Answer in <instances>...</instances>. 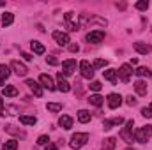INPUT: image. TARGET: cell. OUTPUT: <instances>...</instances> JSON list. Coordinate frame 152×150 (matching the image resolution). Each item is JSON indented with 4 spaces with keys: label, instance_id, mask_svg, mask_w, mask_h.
<instances>
[{
    "label": "cell",
    "instance_id": "obj_39",
    "mask_svg": "<svg viewBox=\"0 0 152 150\" xmlns=\"http://www.w3.org/2000/svg\"><path fill=\"white\" fill-rule=\"evenodd\" d=\"M112 124L113 125H120V124H124V118L122 117H115V118H112Z\"/></svg>",
    "mask_w": 152,
    "mask_h": 150
},
{
    "label": "cell",
    "instance_id": "obj_33",
    "mask_svg": "<svg viewBox=\"0 0 152 150\" xmlns=\"http://www.w3.org/2000/svg\"><path fill=\"white\" fill-rule=\"evenodd\" d=\"M92 66H94V69H101V67H106V66H108V60H103V58H97V60H96V62H94Z\"/></svg>",
    "mask_w": 152,
    "mask_h": 150
},
{
    "label": "cell",
    "instance_id": "obj_27",
    "mask_svg": "<svg viewBox=\"0 0 152 150\" xmlns=\"http://www.w3.org/2000/svg\"><path fill=\"white\" fill-rule=\"evenodd\" d=\"M0 76H2L4 79H7V78L11 76V66H7V64H0Z\"/></svg>",
    "mask_w": 152,
    "mask_h": 150
},
{
    "label": "cell",
    "instance_id": "obj_42",
    "mask_svg": "<svg viewBox=\"0 0 152 150\" xmlns=\"http://www.w3.org/2000/svg\"><path fill=\"white\" fill-rule=\"evenodd\" d=\"M44 149H46V150H58V147H57L55 143H48V145H46Z\"/></svg>",
    "mask_w": 152,
    "mask_h": 150
},
{
    "label": "cell",
    "instance_id": "obj_7",
    "mask_svg": "<svg viewBox=\"0 0 152 150\" xmlns=\"http://www.w3.org/2000/svg\"><path fill=\"white\" fill-rule=\"evenodd\" d=\"M53 39L58 46H69L71 44V39H69V34L67 32H62V30H55L53 32Z\"/></svg>",
    "mask_w": 152,
    "mask_h": 150
},
{
    "label": "cell",
    "instance_id": "obj_18",
    "mask_svg": "<svg viewBox=\"0 0 152 150\" xmlns=\"http://www.w3.org/2000/svg\"><path fill=\"white\" fill-rule=\"evenodd\" d=\"M134 90H136L138 95H145V94H147V81L138 79V81L134 83Z\"/></svg>",
    "mask_w": 152,
    "mask_h": 150
},
{
    "label": "cell",
    "instance_id": "obj_29",
    "mask_svg": "<svg viewBox=\"0 0 152 150\" xmlns=\"http://www.w3.org/2000/svg\"><path fill=\"white\" fill-rule=\"evenodd\" d=\"M134 74L136 76H147V78H152V71L149 67H138L136 71H134Z\"/></svg>",
    "mask_w": 152,
    "mask_h": 150
},
{
    "label": "cell",
    "instance_id": "obj_19",
    "mask_svg": "<svg viewBox=\"0 0 152 150\" xmlns=\"http://www.w3.org/2000/svg\"><path fill=\"white\" fill-rule=\"evenodd\" d=\"M88 103L92 104V106H103V103H104V97L103 95H99V94H94V95H90L88 97Z\"/></svg>",
    "mask_w": 152,
    "mask_h": 150
},
{
    "label": "cell",
    "instance_id": "obj_34",
    "mask_svg": "<svg viewBox=\"0 0 152 150\" xmlns=\"http://www.w3.org/2000/svg\"><path fill=\"white\" fill-rule=\"evenodd\" d=\"M142 115H143L145 118H152V103L149 104V106L142 108Z\"/></svg>",
    "mask_w": 152,
    "mask_h": 150
},
{
    "label": "cell",
    "instance_id": "obj_45",
    "mask_svg": "<svg viewBox=\"0 0 152 150\" xmlns=\"http://www.w3.org/2000/svg\"><path fill=\"white\" fill-rule=\"evenodd\" d=\"M4 81H5V79H4V78L0 76V85H4Z\"/></svg>",
    "mask_w": 152,
    "mask_h": 150
},
{
    "label": "cell",
    "instance_id": "obj_26",
    "mask_svg": "<svg viewBox=\"0 0 152 150\" xmlns=\"http://www.w3.org/2000/svg\"><path fill=\"white\" fill-rule=\"evenodd\" d=\"M103 76H104V79H108V81H112V83L117 81V71H115V69H106V71H103Z\"/></svg>",
    "mask_w": 152,
    "mask_h": 150
},
{
    "label": "cell",
    "instance_id": "obj_40",
    "mask_svg": "<svg viewBox=\"0 0 152 150\" xmlns=\"http://www.w3.org/2000/svg\"><path fill=\"white\" fill-rule=\"evenodd\" d=\"M126 103H127L129 106H134V104H136V99H134L133 95H129V97H126Z\"/></svg>",
    "mask_w": 152,
    "mask_h": 150
},
{
    "label": "cell",
    "instance_id": "obj_24",
    "mask_svg": "<svg viewBox=\"0 0 152 150\" xmlns=\"http://www.w3.org/2000/svg\"><path fill=\"white\" fill-rule=\"evenodd\" d=\"M30 48H32V51L34 53H37V55H42L46 50H44V46L39 42V41H30Z\"/></svg>",
    "mask_w": 152,
    "mask_h": 150
},
{
    "label": "cell",
    "instance_id": "obj_30",
    "mask_svg": "<svg viewBox=\"0 0 152 150\" xmlns=\"http://www.w3.org/2000/svg\"><path fill=\"white\" fill-rule=\"evenodd\" d=\"M46 108H48V111H60L62 110V104L60 103H48Z\"/></svg>",
    "mask_w": 152,
    "mask_h": 150
},
{
    "label": "cell",
    "instance_id": "obj_38",
    "mask_svg": "<svg viewBox=\"0 0 152 150\" xmlns=\"http://www.w3.org/2000/svg\"><path fill=\"white\" fill-rule=\"evenodd\" d=\"M112 127H113V124H112V120H104V122H103V129H104V131H110Z\"/></svg>",
    "mask_w": 152,
    "mask_h": 150
},
{
    "label": "cell",
    "instance_id": "obj_6",
    "mask_svg": "<svg viewBox=\"0 0 152 150\" xmlns=\"http://www.w3.org/2000/svg\"><path fill=\"white\" fill-rule=\"evenodd\" d=\"M80 71H81V76L87 78V79H92L94 78V66L88 60H81L80 62Z\"/></svg>",
    "mask_w": 152,
    "mask_h": 150
},
{
    "label": "cell",
    "instance_id": "obj_46",
    "mask_svg": "<svg viewBox=\"0 0 152 150\" xmlns=\"http://www.w3.org/2000/svg\"><path fill=\"white\" fill-rule=\"evenodd\" d=\"M2 5H5V2H0V7H2Z\"/></svg>",
    "mask_w": 152,
    "mask_h": 150
},
{
    "label": "cell",
    "instance_id": "obj_22",
    "mask_svg": "<svg viewBox=\"0 0 152 150\" xmlns=\"http://www.w3.org/2000/svg\"><path fill=\"white\" fill-rule=\"evenodd\" d=\"M115 147H117V140H115V138H106V140L103 141L101 150H115Z\"/></svg>",
    "mask_w": 152,
    "mask_h": 150
},
{
    "label": "cell",
    "instance_id": "obj_15",
    "mask_svg": "<svg viewBox=\"0 0 152 150\" xmlns=\"http://www.w3.org/2000/svg\"><path fill=\"white\" fill-rule=\"evenodd\" d=\"M25 85H27V87L34 92V95H37V97H41V95H42V87L39 85L36 79H27V81H25Z\"/></svg>",
    "mask_w": 152,
    "mask_h": 150
},
{
    "label": "cell",
    "instance_id": "obj_5",
    "mask_svg": "<svg viewBox=\"0 0 152 150\" xmlns=\"http://www.w3.org/2000/svg\"><path fill=\"white\" fill-rule=\"evenodd\" d=\"M117 76L120 78V81L127 83V81L131 79V76H133V69H131V64H122V66H120V69L117 71Z\"/></svg>",
    "mask_w": 152,
    "mask_h": 150
},
{
    "label": "cell",
    "instance_id": "obj_14",
    "mask_svg": "<svg viewBox=\"0 0 152 150\" xmlns=\"http://www.w3.org/2000/svg\"><path fill=\"white\" fill-rule=\"evenodd\" d=\"M57 79H58V81H57V88H58L60 92H69V90H71V85L67 83V79L64 78L62 73H58V74H57Z\"/></svg>",
    "mask_w": 152,
    "mask_h": 150
},
{
    "label": "cell",
    "instance_id": "obj_11",
    "mask_svg": "<svg viewBox=\"0 0 152 150\" xmlns=\"http://www.w3.org/2000/svg\"><path fill=\"white\" fill-rule=\"evenodd\" d=\"M106 103H108V108H112V110H115V108H118L120 104H122V95L120 94H108V97H106Z\"/></svg>",
    "mask_w": 152,
    "mask_h": 150
},
{
    "label": "cell",
    "instance_id": "obj_9",
    "mask_svg": "<svg viewBox=\"0 0 152 150\" xmlns=\"http://www.w3.org/2000/svg\"><path fill=\"white\" fill-rule=\"evenodd\" d=\"M11 69L14 71V74L16 76H27V73H28L27 66L21 64L20 60H12V62H11Z\"/></svg>",
    "mask_w": 152,
    "mask_h": 150
},
{
    "label": "cell",
    "instance_id": "obj_21",
    "mask_svg": "<svg viewBox=\"0 0 152 150\" xmlns=\"http://www.w3.org/2000/svg\"><path fill=\"white\" fill-rule=\"evenodd\" d=\"M5 131L11 133V134H14V136H18V138H25V136H27L25 131H21V129H18V127H14V125H7Z\"/></svg>",
    "mask_w": 152,
    "mask_h": 150
},
{
    "label": "cell",
    "instance_id": "obj_36",
    "mask_svg": "<svg viewBox=\"0 0 152 150\" xmlns=\"http://www.w3.org/2000/svg\"><path fill=\"white\" fill-rule=\"evenodd\" d=\"M46 64H50V66H58V60H57L55 57H46Z\"/></svg>",
    "mask_w": 152,
    "mask_h": 150
},
{
    "label": "cell",
    "instance_id": "obj_35",
    "mask_svg": "<svg viewBox=\"0 0 152 150\" xmlns=\"http://www.w3.org/2000/svg\"><path fill=\"white\" fill-rule=\"evenodd\" d=\"M101 87H103L101 81H92V83H90V90H94V92H99Z\"/></svg>",
    "mask_w": 152,
    "mask_h": 150
},
{
    "label": "cell",
    "instance_id": "obj_44",
    "mask_svg": "<svg viewBox=\"0 0 152 150\" xmlns=\"http://www.w3.org/2000/svg\"><path fill=\"white\" fill-rule=\"evenodd\" d=\"M117 7H118V9H126V4H124V2H122V4H117Z\"/></svg>",
    "mask_w": 152,
    "mask_h": 150
},
{
    "label": "cell",
    "instance_id": "obj_28",
    "mask_svg": "<svg viewBox=\"0 0 152 150\" xmlns=\"http://www.w3.org/2000/svg\"><path fill=\"white\" fill-rule=\"evenodd\" d=\"M2 150H18V141L16 140H9L2 145Z\"/></svg>",
    "mask_w": 152,
    "mask_h": 150
},
{
    "label": "cell",
    "instance_id": "obj_17",
    "mask_svg": "<svg viewBox=\"0 0 152 150\" xmlns=\"http://www.w3.org/2000/svg\"><path fill=\"white\" fill-rule=\"evenodd\" d=\"M58 125H60L62 129H71V127H73V118H71L69 115H62V117L58 118Z\"/></svg>",
    "mask_w": 152,
    "mask_h": 150
},
{
    "label": "cell",
    "instance_id": "obj_25",
    "mask_svg": "<svg viewBox=\"0 0 152 150\" xmlns=\"http://www.w3.org/2000/svg\"><path fill=\"white\" fill-rule=\"evenodd\" d=\"M90 118H92V115L87 111V110H80V111H78V120H80L81 124H87V122H90Z\"/></svg>",
    "mask_w": 152,
    "mask_h": 150
},
{
    "label": "cell",
    "instance_id": "obj_1",
    "mask_svg": "<svg viewBox=\"0 0 152 150\" xmlns=\"http://www.w3.org/2000/svg\"><path fill=\"white\" fill-rule=\"evenodd\" d=\"M64 21H66V27H67L71 32L80 30V14H76V12H73V11H69V12L64 14Z\"/></svg>",
    "mask_w": 152,
    "mask_h": 150
},
{
    "label": "cell",
    "instance_id": "obj_4",
    "mask_svg": "<svg viewBox=\"0 0 152 150\" xmlns=\"http://www.w3.org/2000/svg\"><path fill=\"white\" fill-rule=\"evenodd\" d=\"M87 141H88V134L87 133H76L71 136V141H69V145H71V149H81V147H85L87 145Z\"/></svg>",
    "mask_w": 152,
    "mask_h": 150
},
{
    "label": "cell",
    "instance_id": "obj_8",
    "mask_svg": "<svg viewBox=\"0 0 152 150\" xmlns=\"http://www.w3.org/2000/svg\"><path fill=\"white\" fill-rule=\"evenodd\" d=\"M76 71V60L73 58H67L62 62V74L64 76H71Z\"/></svg>",
    "mask_w": 152,
    "mask_h": 150
},
{
    "label": "cell",
    "instance_id": "obj_16",
    "mask_svg": "<svg viewBox=\"0 0 152 150\" xmlns=\"http://www.w3.org/2000/svg\"><path fill=\"white\" fill-rule=\"evenodd\" d=\"M2 95H5V97H16L18 95V88L14 85H5L2 88Z\"/></svg>",
    "mask_w": 152,
    "mask_h": 150
},
{
    "label": "cell",
    "instance_id": "obj_3",
    "mask_svg": "<svg viewBox=\"0 0 152 150\" xmlns=\"http://www.w3.org/2000/svg\"><path fill=\"white\" fill-rule=\"evenodd\" d=\"M133 127H134V122H133V120H127L126 125H124L122 131H120V138H122L126 143H129V145L134 141V131H133Z\"/></svg>",
    "mask_w": 152,
    "mask_h": 150
},
{
    "label": "cell",
    "instance_id": "obj_32",
    "mask_svg": "<svg viewBox=\"0 0 152 150\" xmlns=\"http://www.w3.org/2000/svg\"><path fill=\"white\" fill-rule=\"evenodd\" d=\"M134 7H136L138 11H147V9H149V2H147V0H140V2L134 4Z\"/></svg>",
    "mask_w": 152,
    "mask_h": 150
},
{
    "label": "cell",
    "instance_id": "obj_43",
    "mask_svg": "<svg viewBox=\"0 0 152 150\" xmlns=\"http://www.w3.org/2000/svg\"><path fill=\"white\" fill-rule=\"evenodd\" d=\"M4 115V103H2V97H0V117Z\"/></svg>",
    "mask_w": 152,
    "mask_h": 150
},
{
    "label": "cell",
    "instance_id": "obj_37",
    "mask_svg": "<svg viewBox=\"0 0 152 150\" xmlns=\"http://www.w3.org/2000/svg\"><path fill=\"white\" fill-rule=\"evenodd\" d=\"M67 48H69V51H71V53H78V51H80V46H78V44H75V42H71Z\"/></svg>",
    "mask_w": 152,
    "mask_h": 150
},
{
    "label": "cell",
    "instance_id": "obj_2",
    "mask_svg": "<svg viewBox=\"0 0 152 150\" xmlns=\"http://www.w3.org/2000/svg\"><path fill=\"white\" fill-rule=\"evenodd\" d=\"M152 138V125H143L134 131V141L138 143H147Z\"/></svg>",
    "mask_w": 152,
    "mask_h": 150
},
{
    "label": "cell",
    "instance_id": "obj_10",
    "mask_svg": "<svg viewBox=\"0 0 152 150\" xmlns=\"http://www.w3.org/2000/svg\"><path fill=\"white\" fill-rule=\"evenodd\" d=\"M133 48L140 53V55H149L152 51V46L149 42H143V41H136V42H133Z\"/></svg>",
    "mask_w": 152,
    "mask_h": 150
},
{
    "label": "cell",
    "instance_id": "obj_41",
    "mask_svg": "<svg viewBox=\"0 0 152 150\" xmlns=\"http://www.w3.org/2000/svg\"><path fill=\"white\" fill-rule=\"evenodd\" d=\"M21 57H23L25 60H32V58H34V57H32L30 53H27V51H21Z\"/></svg>",
    "mask_w": 152,
    "mask_h": 150
},
{
    "label": "cell",
    "instance_id": "obj_47",
    "mask_svg": "<svg viewBox=\"0 0 152 150\" xmlns=\"http://www.w3.org/2000/svg\"><path fill=\"white\" fill-rule=\"evenodd\" d=\"M126 150H134V149H126Z\"/></svg>",
    "mask_w": 152,
    "mask_h": 150
},
{
    "label": "cell",
    "instance_id": "obj_13",
    "mask_svg": "<svg viewBox=\"0 0 152 150\" xmlns=\"http://www.w3.org/2000/svg\"><path fill=\"white\" fill-rule=\"evenodd\" d=\"M39 83H41L42 88H48V90H55L57 88L55 83H53V78L50 74H41L39 76Z\"/></svg>",
    "mask_w": 152,
    "mask_h": 150
},
{
    "label": "cell",
    "instance_id": "obj_20",
    "mask_svg": "<svg viewBox=\"0 0 152 150\" xmlns=\"http://www.w3.org/2000/svg\"><path fill=\"white\" fill-rule=\"evenodd\" d=\"M20 122L23 125H36L37 124V118L36 117H30V115H21L20 117Z\"/></svg>",
    "mask_w": 152,
    "mask_h": 150
},
{
    "label": "cell",
    "instance_id": "obj_31",
    "mask_svg": "<svg viewBox=\"0 0 152 150\" xmlns=\"http://www.w3.org/2000/svg\"><path fill=\"white\" fill-rule=\"evenodd\" d=\"M48 143H50V138H48V134H41V136L37 138V145H39V147H46Z\"/></svg>",
    "mask_w": 152,
    "mask_h": 150
},
{
    "label": "cell",
    "instance_id": "obj_23",
    "mask_svg": "<svg viewBox=\"0 0 152 150\" xmlns=\"http://www.w3.org/2000/svg\"><path fill=\"white\" fill-rule=\"evenodd\" d=\"M12 21H14L12 12H4L2 14V27H9V25H12Z\"/></svg>",
    "mask_w": 152,
    "mask_h": 150
},
{
    "label": "cell",
    "instance_id": "obj_12",
    "mask_svg": "<svg viewBox=\"0 0 152 150\" xmlns=\"http://www.w3.org/2000/svg\"><path fill=\"white\" fill-rule=\"evenodd\" d=\"M85 39L88 41V42H92V44H97V42H101L103 39H104V32L103 30H92V32H88Z\"/></svg>",
    "mask_w": 152,
    "mask_h": 150
}]
</instances>
